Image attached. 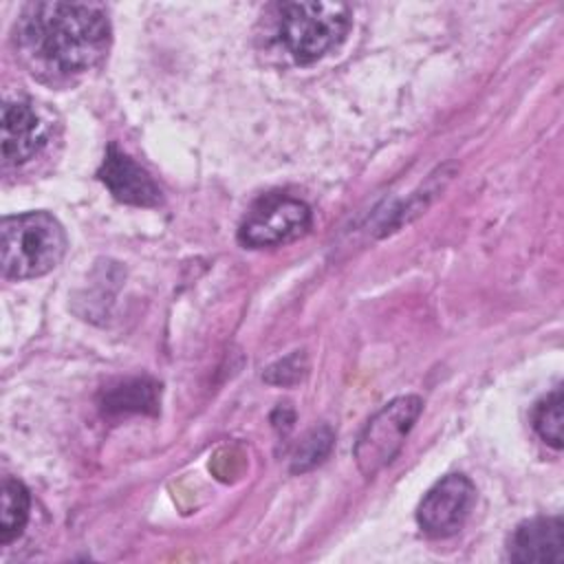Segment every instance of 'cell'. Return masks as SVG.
<instances>
[{
	"instance_id": "obj_11",
	"label": "cell",
	"mask_w": 564,
	"mask_h": 564,
	"mask_svg": "<svg viewBox=\"0 0 564 564\" xmlns=\"http://www.w3.org/2000/svg\"><path fill=\"white\" fill-rule=\"evenodd\" d=\"M31 509V496L29 489L11 476H4L2 480V505H0V542L9 544L15 540L29 520Z\"/></svg>"
},
{
	"instance_id": "obj_5",
	"label": "cell",
	"mask_w": 564,
	"mask_h": 564,
	"mask_svg": "<svg viewBox=\"0 0 564 564\" xmlns=\"http://www.w3.org/2000/svg\"><path fill=\"white\" fill-rule=\"evenodd\" d=\"M311 207L286 194L262 196L245 216L238 240L245 247H275L295 240L311 227Z\"/></svg>"
},
{
	"instance_id": "obj_8",
	"label": "cell",
	"mask_w": 564,
	"mask_h": 564,
	"mask_svg": "<svg viewBox=\"0 0 564 564\" xmlns=\"http://www.w3.org/2000/svg\"><path fill=\"white\" fill-rule=\"evenodd\" d=\"M509 560L522 564L564 562V522L560 516L533 518L516 527L509 540Z\"/></svg>"
},
{
	"instance_id": "obj_1",
	"label": "cell",
	"mask_w": 564,
	"mask_h": 564,
	"mask_svg": "<svg viewBox=\"0 0 564 564\" xmlns=\"http://www.w3.org/2000/svg\"><path fill=\"white\" fill-rule=\"evenodd\" d=\"M18 44L35 70L70 77L101 62L110 22L99 4L31 2L18 20Z\"/></svg>"
},
{
	"instance_id": "obj_4",
	"label": "cell",
	"mask_w": 564,
	"mask_h": 564,
	"mask_svg": "<svg viewBox=\"0 0 564 564\" xmlns=\"http://www.w3.org/2000/svg\"><path fill=\"white\" fill-rule=\"evenodd\" d=\"M421 410L423 401L419 397H397L364 425L352 449L357 467L364 476H375L379 469L392 463Z\"/></svg>"
},
{
	"instance_id": "obj_10",
	"label": "cell",
	"mask_w": 564,
	"mask_h": 564,
	"mask_svg": "<svg viewBox=\"0 0 564 564\" xmlns=\"http://www.w3.org/2000/svg\"><path fill=\"white\" fill-rule=\"evenodd\" d=\"M159 386L150 379H128L104 392L101 408L108 414L156 412Z\"/></svg>"
},
{
	"instance_id": "obj_2",
	"label": "cell",
	"mask_w": 564,
	"mask_h": 564,
	"mask_svg": "<svg viewBox=\"0 0 564 564\" xmlns=\"http://www.w3.org/2000/svg\"><path fill=\"white\" fill-rule=\"evenodd\" d=\"M2 273L9 280H31L53 271L66 253V231L48 212L4 216Z\"/></svg>"
},
{
	"instance_id": "obj_3",
	"label": "cell",
	"mask_w": 564,
	"mask_h": 564,
	"mask_svg": "<svg viewBox=\"0 0 564 564\" xmlns=\"http://www.w3.org/2000/svg\"><path fill=\"white\" fill-rule=\"evenodd\" d=\"M350 29L344 2H282L278 7V40L297 64H313L341 44Z\"/></svg>"
},
{
	"instance_id": "obj_13",
	"label": "cell",
	"mask_w": 564,
	"mask_h": 564,
	"mask_svg": "<svg viewBox=\"0 0 564 564\" xmlns=\"http://www.w3.org/2000/svg\"><path fill=\"white\" fill-rule=\"evenodd\" d=\"M330 443H333V434L326 425L306 434V438L297 445L293 454V465H291L293 471H306L313 465H317L328 454Z\"/></svg>"
},
{
	"instance_id": "obj_12",
	"label": "cell",
	"mask_w": 564,
	"mask_h": 564,
	"mask_svg": "<svg viewBox=\"0 0 564 564\" xmlns=\"http://www.w3.org/2000/svg\"><path fill=\"white\" fill-rule=\"evenodd\" d=\"M562 388L546 394L533 410V427L538 436L551 447H562Z\"/></svg>"
},
{
	"instance_id": "obj_9",
	"label": "cell",
	"mask_w": 564,
	"mask_h": 564,
	"mask_svg": "<svg viewBox=\"0 0 564 564\" xmlns=\"http://www.w3.org/2000/svg\"><path fill=\"white\" fill-rule=\"evenodd\" d=\"M46 130L26 101L2 106V159L4 165H20L33 159L44 145Z\"/></svg>"
},
{
	"instance_id": "obj_6",
	"label": "cell",
	"mask_w": 564,
	"mask_h": 564,
	"mask_svg": "<svg viewBox=\"0 0 564 564\" xmlns=\"http://www.w3.org/2000/svg\"><path fill=\"white\" fill-rule=\"evenodd\" d=\"M474 505V482L463 474H449L423 496L416 509V522L430 538H449L463 529Z\"/></svg>"
},
{
	"instance_id": "obj_7",
	"label": "cell",
	"mask_w": 564,
	"mask_h": 564,
	"mask_svg": "<svg viewBox=\"0 0 564 564\" xmlns=\"http://www.w3.org/2000/svg\"><path fill=\"white\" fill-rule=\"evenodd\" d=\"M97 176L119 203L137 207H154L161 203V189L152 176L117 145H108Z\"/></svg>"
}]
</instances>
